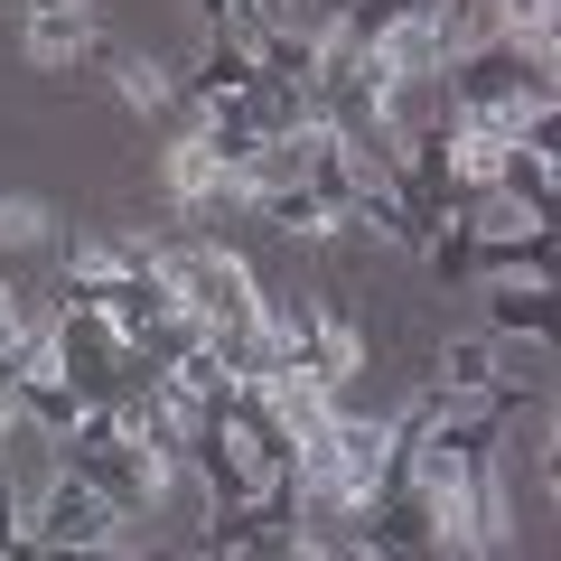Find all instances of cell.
Segmentation results:
<instances>
[{
	"instance_id": "cell-1",
	"label": "cell",
	"mask_w": 561,
	"mask_h": 561,
	"mask_svg": "<svg viewBox=\"0 0 561 561\" xmlns=\"http://www.w3.org/2000/svg\"><path fill=\"white\" fill-rule=\"evenodd\" d=\"M561 103V76L552 57H515V47H459V57L440 66V113L459 122H496V131H524L534 113H552Z\"/></svg>"
},
{
	"instance_id": "cell-2",
	"label": "cell",
	"mask_w": 561,
	"mask_h": 561,
	"mask_svg": "<svg viewBox=\"0 0 561 561\" xmlns=\"http://www.w3.org/2000/svg\"><path fill=\"white\" fill-rule=\"evenodd\" d=\"M47 365H57V383L84 402V412H103V402H131V393H140L131 337H122L94 300H57V319H47Z\"/></svg>"
},
{
	"instance_id": "cell-3",
	"label": "cell",
	"mask_w": 561,
	"mask_h": 561,
	"mask_svg": "<svg viewBox=\"0 0 561 561\" xmlns=\"http://www.w3.org/2000/svg\"><path fill=\"white\" fill-rule=\"evenodd\" d=\"M10 47L38 76H76L103 57V10L94 0H10Z\"/></svg>"
},
{
	"instance_id": "cell-4",
	"label": "cell",
	"mask_w": 561,
	"mask_h": 561,
	"mask_svg": "<svg viewBox=\"0 0 561 561\" xmlns=\"http://www.w3.org/2000/svg\"><path fill=\"white\" fill-rule=\"evenodd\" d=\"M20 534L38 542V552H66V542H113L122 515H113L84 478H66V468H57V478H47V496H38V515H28Z\"/></svg>"
},
{
	"instance_id": "cell-5",
	"label": "cell",
	"mask_w": 561,
	"mask_h": 561,
	"mask_svg": "<svg viewBox=\"0 0 561 561\" xmlns=\"http://www.w3.org/2000/svg\"><path fill=\"white\" fill-rule=\"evenodd\" d=\"M94 66H103V94H113L131 122H150V131H179V122H187L179 76H169L160 57H122V47H113V57H94Z\"/></svg>"
},
{
	"instance_id": "cell-6",
	"label": "cell",
	"mask_w": 561,
	"mask_h": 561,
	"mask_svg": "<svg viewBox=\"0 0 561 561\" xmlns=\"http://www.w3.org/2000/svg\"><path fill=\"white\" fill-rule=\"evenodd\" d=\"M468 290H486V337H515V346L561 337V309H552L561 280H468Z\"/></svg>"
},
{
	"instance_id": "cell-7",
	"label": "cell",
	"mask_w": 561,
	"mask_h": 561,
	"mask_svg": "<svg viewBox=\"0 0 561 561\" xmlns=\"http://www.w3.org/2000/svg\"><path fill=\"white\" fill-rule=\"evenodd\" d=\"M505 383V337L468 328V337H440V365H431V393H486Z\"/></svg>"
},
{
	"instance_id": "cell-8",
	"label": "cell",
	"mask_w": 561,
	"mask_h": 561,
	"mask_svg": "<svg viewBox=\"0 0 561 561\" xmlns=\"http://www.w3.org/2000/svg\"><path fill=\"white\" fill-rule=\"evenodd\" d=\"M66 216L47 197H0V262H57Z\"/></svg>"
},
{
	"instance_id": "cell-9",
	"label": "cell",
	"mask_w": 561,
	"mask_h": 561,
	"mask_svg": "<svg viewBox=\"0 0 561 561\" xmlns=\"http://www.w3.org/2000/svg\"><path fill=\"white\" fill-rule=\"evenodd\" d=\"M20 524H28V486H20V459L0 449V552L20 542Z\"/></svg>"
},
{
	"instance_id": "cell-10",
	"label": "cell",
	"mask_w": 561,
	"mask_h": 561,
	"mask_svg": "<svg viewBox=\"0 0 561 561\" xmlns=\"http://www.w3.org/2000/svg\"><path fill=\"white\" fill-rule=\"evenodd\" d=\"M10 337H20V300H10V272H0V356H10Z\"/></svg>"
},
{
	"instance_id": "cell-11",
	"label": "cell",
	"mask_w": 561,
	"mask_h": 561,
	"mask_svg": "<svg viewBox=\"0 0 561 561\" xmlns=\"http://www.w3.org/2000/svg\"><path fill=\"white\" fill-rule=\"evenodd\" d=\"M0 561H47V552H38V542H28V534H20V542H10V552H0Z\"/></svg>"
}]
</instances>
